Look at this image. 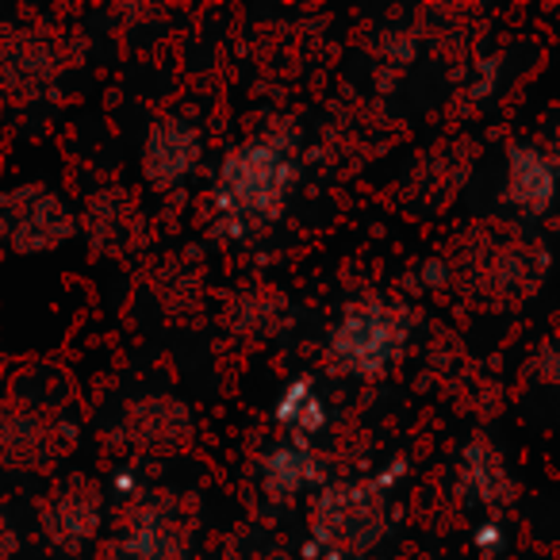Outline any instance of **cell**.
Listing matches in <instances>:
<instances>
[{
  "label": "cell",
  "instance_id": "6da1fadb",
  "mask_svg": "<svg viewBox=\"0 0 560 560\" xmlns=\"http://www.w3.org/2000/svg\"><path fill=\"white\" fill-rule=\"evenodd\" d=\"M296 180V158L280 139H254L234 147L219 165V185L211 208L234 234H246L249 223H272L284 211V200Z\"/></svg>",
  "mask_w": 560,
  "mask_h": 560
},
{
  "label": "cell",
  "instance_id": "7a4b0ae2",
  "mask_svg": "<svg viewBox=\"0 0 560 560\" xmlns=\"http://www.w3.org/2000/svg\"><path fill=\"white\" fill-rule=\"evenodd\" d=\"M404 338H407V315L399 312V304L358 300L330 327L327 361L338 376L369 381V376L388 373V365L404 350Z\"/></svg>",
  "mask_w": 560,
  "mask_h": 560
},
{
  "label": "cell",
  "instance_id": "3957f363",
  "mask_svg": "<svg viewBox=\"0 0 560 560\" xmlns=\"http://www.w3.org/2000/svg\"><path fill=\"white\" fill-rule=\"evenodd\" d=\"M384 488L376 480L346 483V488H327L315 503L312 514V541L304 557L323 560H353L365 557L384 537Z\"/></svg>",
  "mask_w": 560,
  "mask_h": 560
},
{
  "label": "cell",
  "instance_id": "277c9868",
  "mask_svg": "<svg viewBox=\"0 0 560 560\" xmlns=\"http://www.w3.org/2000/svg\"><path fill=\"white\" fill-rule=\"evenodd\" d=\"M0 234L20 254H43L73 234V215L47 188L24 185L0 196Z\"/></svg>",
  "mask_w": 560,
  "mask_h": 560
},
{
  "label": "cell",
  "instance_id": "5b68a950",
  "mask_svg": "<svg viewBox=\"0 0 560 560\" xmlns=\"http://www.w3.org/2000/svg\"><path fill=\"white\" fill-rule=\"evenodd\" d=\"M200 162V131L188 119H158L142 142V177L165 192L180 185Z\"/></svg>",
  "mask_w": 560,
  "mask_h": 560
},
{
  "label": "cell",
  "instance_id": "8992f818",
  "mask_svg": "<svg viewBox=\"0 0 560 560\" xmlns=\"http://www.w3.org/2000/svg\"><path fill=\"white\" fill-rule=\"evenodd\" d=\"M96 522H101V488L85 476H70L43 511L47 534L62 545L89 541L96 534Z\"/></svg>",
  "mask_w": 560,
  "mask_h": 560
},
{
  "label": "cell",
  "instance_id": "52a82bcc",
  "mask_svg": "<svg viewBox=\"0 0 560 560\" xmlns=\"http://www.w3.org/2000/svg\"><path fill=\"white\" fill-rule=\"evenodd\" d=\"M323 480V465L315 457V450L300 438L292 442L272 445L261 457V491L272 503H292L300 499V491L315 488Z\"/></svg>",
  "mask_w": 560,
  "mask_h": 560
},
{
  "label": "cell",
  "instance_id": "ba28073f",
  "mask_svg": "<svg viewBox=\"0 0 560 560\" xmlns=\"http://www.w3.org/2000/svg\"><path fill=\"white\" fill-rule=\"evenodd\" d=\"M185 549H188L185 526L165 506H147L135 518L124 545H119V552H127V560H185Z\"/></svg>",
  "mask_w": 560,
  "mask_h": 560
},
{
  "label": "cell",
  "instance_id": "9c48e42d",
  "mask_svg": "<svg viewBox=\"0 0 560 560\" xmlns=\"http://www.w3.org/2000/svg\"><path fill=\"white\" fill-rule=\"evenodd\" d=\"M506 165H511L506 170V200L534 211V215L549 208L552 196H557V173H552V165L537 150L526 147H514Z\"/></svg>",
  "mask_w": 560,
  "mask_h": 560
},
{
  "label": "cell",
  "instance_id": "30bf717a",
  "mask_svg": "<svg viewBox=\"0 0 560 560\" xmlns=\"http://www.w3.org/2000/svg\"><path fill=\"white\" fill-rule=\"evenodd\" d=\"M131 438L147 450H177L188 438V411L162 396L147 399L131 415Z\"/></svg>",
  "mask_w": 560,
  "mask_h": 560
},
{
  "label": "cell",
  "instance_id": "8fae6325",
  "mask_svg": "<svg viewBox=\"0 0 560 560\" xmlns=\"http://www.w3.org/2000/svg\"><path fill=\"white\" fill-rule=\"evenodd\" d=\"M327 419H330L327 404H323L319 392H315L312 376H296V381L284 388V396L277 399V407H272V422L292 430L300 442L323 434V430H327Z\"/></svg>",
  "mask_w": 560,
  "mask_h": 560
},
{
  "label": "cell",
  "instance_id": "7c38bea8",
  "mask_svg": "<svg viewBox=\"0 0 560 560\" xmlns=\"http://www.w3.org/2000/svg\"><path fill=\"white\" fill-rule=\"evenodd\" d=\"M0 73H4L9 85L35 89L39 81H47L50 73H55V66H50V55L43 50V43L20 39V43H12V47L0 50Z\"/></svg>",
  "mask_w": 560,
  "mask_h": 560
},
{
  "label": "cell",
  "instance_id": "4fadbf2b",
  "mask_svg": "<svg viewBox=\"0 0 560 560\" xmlns=\"http://www.w3.org/2000/svg\"><path fill=\"white\" fill-rule=\"evenodd\" d=\"M12 552H16V534H12L9 518H4V511H0V560H9Z\"/></svg>",
  "mask_w": 560,
  "mask_h": 560
},
{
  "label": "cell",
  "instance_id": "5bb4252c",
  "mask_svg": "<svg viewBox=\"0 0 560 560\" xmlns=\"http://www.w3.org/2000/svg\"><path fill=\"white\" fill-rule=\"evenodd\" d=\"M476 545H480V549H495V545H499V529L495 526H483L480 534H476Z\"/></svg>",
  "mask_w": 560,
  "mask_h": 560
}]
</instances>
